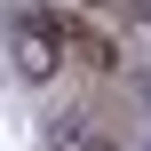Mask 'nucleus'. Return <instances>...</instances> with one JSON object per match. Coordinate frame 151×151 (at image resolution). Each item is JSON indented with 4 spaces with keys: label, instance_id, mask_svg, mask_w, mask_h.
Listing matches in <instances>:
<instances>
[{
    "label": "nucleus",
    "instance_id": "f03ea898",
    "mask_svg": "<svg viewBox=\"0 0 151 151\" xmlns=\"http://www.w3.org/2000/svg\"><path fill=\"white\" fill-rule=\"evenodd\" d=\"M48 151H111V143H104V135H96L88 119H64V127L48 135Z\"/></svg>",
    "mask_w": 151,
    "mask_h": 151
},
{
    "label": "nucleus",
    "instance_id": "f257e3e1",
    "mask_svg": "<svg viewBox=\"0 0 151 151\" xmlns=\"http://www.w3.org/2000/svg\"><path fill=\"white\" fill-rule=\"evenodd\" d=\"M56 64H64V40H56V24L24 16V24H16V72H24V80H48Z\"/></svg>",
    "mask_w": 151,
    "mask_h": 151
}]
</instances>
